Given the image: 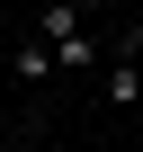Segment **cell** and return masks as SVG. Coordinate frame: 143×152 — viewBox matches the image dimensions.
Here are the masks:
<instances>
[{
  "label": "cell",
  "mask_w": 143,
  "mask_h": 152,
  "mask_svg": "<svg viewBox=\"0 0 143 152\" xmlns=\"http://www.w3.org/2000/svg\"><path fill=\"white\" fill-rule=\"evenodd\" d=\"M81 18H90L81 0H45V9H36V36L54 45V63H63V72H107V45H98Z\"/></svg>",
  "instance_id": "6da1fadb"
},
{
  "label": "cell",
  "mask_w": 143,
  "mask_h": 152,
  "mask_svg": "<svg viewBox=\"0 0 143 152\" xmlns=\"http://www.w3.org/2000/svg\"><path fill=\"white\" fill-rule=\"evenodd\" d=\"M9 72H18V81L36 90V81H54L63 63H54V45H45V36H18V54H9Z\"/></svg>",
  "instance_id": "3957f363"
},
{
  "label": "cell",
  "mask_w": 143,
  "mask_h": 152,
  "mask_svg": "<svg viewBox=\"0 0 143 152\" xmlns=\"http://www.w3.org/2000/svg\"><path fill=\"white\" fill-rule=\"evenodd\" d=\"M98 99H107V107H134V99H143V27H125V36L107 45V72H98Z\"/></svg>",
  "instance_id": "7a4b0ae2"
},
{
  "label": "cell",
  "mask_w": 143,
  "mask_h": 152,
  "mask_svg": "<svg viewBox=\"0 0 143 152\" xmlns=\"http://www.w3.org/2000/svg\"><path fill=\"white\" fill-rule=\"evenodd\" d=\"M45 152H63V143H45Z\"/></svg>",
  "instance_id": "277c9868"
}]
</instances>
